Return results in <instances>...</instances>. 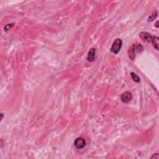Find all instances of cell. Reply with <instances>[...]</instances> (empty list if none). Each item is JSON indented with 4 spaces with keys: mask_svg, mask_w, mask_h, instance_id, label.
Returning <instances> with one entry per match:
<instances>
[{
    "mask_svg": "<svg viewBox=\"0 0 159 159\" xmlns=\"http://www.w3.org/2000/svg\"><path fill=\"white\" fill-rule=\"evenodd\" d=\"M139 36L144 42L147 43H152L154 48L158 50V38L157 36H152L151 34H150L149 33L146 32H140L139 34Z\"/></svg>",
    "mask_w": 159,
    "mask_h": 159,
    "instance_id": "obj_1",
    "label": "cell"
},
{
    "mask_svg": "<svg viewBox=\"0 0 159 159\" xmlns=\"http://www.w3.org/2000/svg\"><path fill=\"white\" fill-rule=\"evenodd\" d=\"M144 50L143 46L141 44H132L128 50V55L131 60L135 59L138 53L142 52Z\"/></svg>",
    "mask_w": 159,
    "mask_h": 159,
    "instance_id": "obj_2",
    "label": "cell"
},
{
    "mask_svg": "<svg viewBox=\"0 0 159 159\" xmlns=\"http://www.w3.org/2000/svg\"><path fill=\"white\" fill-rule=\"evenodd\" d=\"M122 46V41L121 39H116L114 40L113 42L111 47V52L114 54H118L120 52Z\"/></svg>",
    "mask_w": 159,
    "mask_h": 159,
    "instance_id": "obj_3",
    "label": "cell"
},
{
    "mask_svg": "<svg viewBox=\"0 0 159 159\" xmlns=\"http://www.w3.org/2000/svg\"><path fill=\"white\" fill-rule=\"evenodd\" d=\"M86 144V140L80 137V138H77L74 141V145L77 149H82L85 147Z\"/></svg>",
    "mask_w": 159,
    "mask_h": 159,
    "instance_id": "obj_4",
    "label": "cell"
},
{
    "mask_svg": "<svg viewBox=\"0 0 159 159\" xmlns=\"http://www.w3.org/2000/svg\"><path fill=\"white\" fill-rule=\"evenodd\" d=\"M132 99V93L129 91H125L121 95V100L124 103H127L130 102Z\"/></svg>",
    "mask_w": 159,
    "mask_h": 159,
    "instance_id": "obj_5",
    "label": "cell"
},
{
    "mask_svg": "<svg viewBox=\"0 0 159 159\" xmlns=\"http://www.w3.org/2000/svg\"><path fill=\"white\" fill-rule=\"evenodd\" d=\"M96 56V48L94 47L91 48L90 50L88 51V55H87V60L90 62L93 61L95 59Z\"/></svg>",
    "mask_w": 159,
    "mask_h": 159,
    "instance_id": "obj_6",
    "label": "cell"
},
{
    "mask_svg": "<svg viewBox=\"0 0 159 159\" xmlns=\"http://www.w3.org/2000/svg\"><path fill=\"white\" fill-rule=\"evenodd\" d=\"M131 77L132 79L136 83H139L140 80V77L134 72H131Z\"/></svg>",
    "mask_w": 159,
    "mask_h": 159,
    "instance_id": "obj_7",
    "label": "cell"
},
{
    "mask_svg": "<svg viewBox=\"0 0 159 159\" xmlns=\"http://www.w3.org/2000/svg\"><path fill=\"white\" fill-rule=\"evenodd\" d=\"M157 16V11H155V12H153L152 13V15L149 16L148 18V21H152L154 19L156 18V17Z\"/></svg>",
    "mask_w": 159,
    "mask_h": 159,
    "instance_id": "obj_8",
    "label": "cell"
},
{
    "mask_svg": "<svg viewBox=\"0 0 159 159\" xmlns=\"http://www.w3.org/2000/svg\"><path fill=\"white\" fill-rule=\"evenodd\" d=\"M157 158L158 159L159 158V156H158V153H156L155 154H153V155L151 157V158Z\"/></svg>",
    "mask_w": 159,
    "mask_h": 159,
    "instance_id": "obj_9",
    "label": "cell"
},
{
    "mask_svg": "<svg viewBox=\"0 0 159 159\" xmlns=\"http://www.w3.org/2000/svg\"><path fill=\"white\" fill-rule=\"evenodd\" d=\"M158 21H157L156 23V24H155V26L156 28H158Z\"/></svg>",
    "mask_w": 159,
    "mask_h": 159,
    "instance_id": "obj_10",
    "label": "cell"
}]
</instances>
